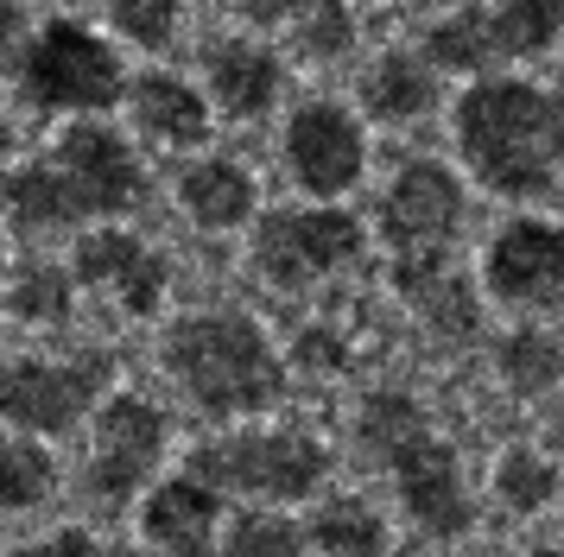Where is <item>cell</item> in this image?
<instances>
[{"label":"cell","instance_id":"6da1fadb","mask_svg":"<svg viewBox=\"0 0 564 557\" xmlns=\"http://www.w3.org/2000/svg\"><path fill=\"white\" fill-rule=\"evenodd\" d=\"M469 177L495 197H539L564 177V89L520 76H482L451 114Z\"/></svg>","mask_w":564,"mask_h":557},{"label":"cell","instance_id":"7a4b0ae2","mask_svg":"<svg viewBox=\"0 0 564 557\" xmlns=\"http://www.w3.org/2000/svg\"><path fill=\"white\" fill-rule=\"evenodd\" d=\"M356 437H361V450L400 481L406 513L432 538H463V532L476 526V501L463 488L457 450L437 437V425L425 418V405L412 400V393H400V386L368 393L356 412Z\"/></svg>","mask_w":564,"mask_h":557},{"label":"cell","instance_id":"3957f363","mask_svg":"<svg viewBox=\"0 0 564 557\" xmlns=\"http://www.w3.org/2000/svg\"><path fill=\"white\" fill-rule=\"evenodd\" d=\"M165 368L184 380L204 418H248L285 393V361L267 342V329L241 310H197L172 324Z\"/></svg>","mask_w":564,"mask_h":557},{"label":"cell","instance_id":"277c9868","mask_svg":"<svg viewBox=\"0 0 564 557\" xmlns=\"http://www.w3.org/2000/svg\"><path fill=\"white\" fill-rule=\"evenodd\" d=\"M191 476L209 481L216 494H248V501H305L317 481L330 476V450L311 430H235L223 444L191 456Z\"/></svg>","mask_w":564,"mask_h":557},{"label":"cell","instance_id":"5b68a950","mask_svg":"<svg viewBox=\"0 0 564 557\" xmlns=\"http://www.w3.org/2000/svg\"><path fill=\"white\" fill-rule=\"evenodd\" d=\"M121 57L77 20L39 25V39H26L20 51V96L39 108H77L96 114L108 101H121Z\"/></svg>","mask_w":564,"mask_h":557},{"label":"cell","instance_id":"8992f818","mask_svg":"<svg viewBox=\"0 0 564 557\" xmlns=\"http://www.w3.org/2000/svg\"><path fill=\"white\" fill-rule=\"evenodd\" d=\"M361 253V222L336 203H311V209H267L254 228V266L267 285L280 292H305L311 278L349 266Z\"/></svg>","mask_w":564,"mask_h":557},{"label":"cell","instance_id":"52a82bcc","mask_svg":"<svg viewBox=\"0 0 564 557\" xmlns=\"http://www.w3.org/2000/svg\"><path fill=\"white\" fill-rule=\"evenodd\" d=\"M463 216H469V197H463V177L437 159H412L400 165V177L387 184L381 197V234L393 260L400 253H444L457 241Z\"/></svg>","mask_w":564,"mask_h":557},{"label":"cell","instance_id":"ba28073f","mask_svg":"<svg viewBox=\"0 0 564 557\" xmlns=\"http://www.w3.org/2000/svg\"><path fill=\"white\" fill-rule=\"evenodd\" d=\"M285 165H292L305 197L336 203L343 190H356L361 172H368L361 121L343 101H305V108H292V121H285Z\"/></svg>","mask_w":564,"mask_h":557},{"label":"cell","instance_id":"9c48e42d","mask_svg":"<svg viewBox=\"0 0 564 557\" xmlns=\"http://www.w3.org/2000/svg\"><path fill=\"white\" fill-rule=\"evenodd\" d=\"M488 298L513 310H564V222L545 216H513L482 260Z\"/></svg>","mask_w":564,"mask_h":557},{"label":"cell","instance_id":"30bf717a","mask_svg":"<svg viewBox=\"0 0 564 557\" xmlns=\"http://www.w3.org/2000/svg\"><path fill=\"white\" fill-rule=\"evenodd\" d=\"M108 354L89 361H7L0 368V418L20 430H70L96 405Z\"/></svg>","mask_w":564,"mask_h":557},{"label":"cell","instance_id":"8fae6325","mask_svg":"<svg viewBox=\"0 0 564 557\" xmlns=\"http://www.w3.org/2000/svg\"><path fill=\"white\" fill-rule=\"evenodd\" d=\"M159 450H165V412L153 400H108L96 412V450H89V494L102 506H128L133 488H147Z\"/></svg>","mask_w":564,"mask_h":557},{"label":"cell","instance_id":"7c38bea8","mask_svg":"<svg viewBox=\"0 0 564 557\" xmlns=\"http://www.w3.org/2000/svg\"><path fill=\"white\" fill-rule=\"evenodd\" d=\"M52 165H57V172H70L83 190H89L96 216H121V209H133L140 190H147L140 159H133L128 140H121L115 127H102V121H70V127H64Z\"/></svg>","mask_w":564,"mask_h":557},{"label":"cell","instance_id":"4fadbf2b","mask_svg":"<svg viewBox=\"0 0 564 557\" xmlns=\"http://www.w3.org/2000/svg\"><path fill=\"white\" fill-rule=\"evenodd\" d=\"M216 520H223V494L197 476H172L159 481L147 506H140V532L159 557H223L209 538H216Z\"/></svg>","mask_w":564,"mask_h":557},{"label":"cell","instance_id":"5bb4252c","mask_svg":"<svg viewBox=\"0 0 564 557\" xmlns=\"http://www.w3.org/2000/svg\"><path fill=\"white\" fill-rule=\"evenodd\" d=\"M70 273L83 285H115V298L128 304L133 317H153L165 298V260L147 241H133L121 228H89L77 241V266Z\"/></svg>","mask_w":564,"mask_h":557},{"label":"cell","instance_id":"9a60e30c","mask_svg":"<svg viewBox=\"0 0 564 557\" xmlns=\"http://www.w3.org/2000/svg\"><path fill=\"white\" fill-rule=\"evenodd\" d=\"M204 76H209V96H216V108L223 114H235V121H254V114H267L273 101H280V57L267 45H248V39H223V45H209L204 57Z\"/></svg>","mask_w":564,"mask_h":557},{"label":"cell","instance_id":"2e32d148","mask_svg":"<svg viewBox=\"0 0 564 557\" xmlns=\"http://www.w3.org/2000/svg\"><path fill=\"white\" fill-rule=\"evenodd\" d=\"M133 121H140V133H153L159 146H204L209 140V101L184 83V76L172 70H147L133 76Z\"/></svg>","mask_w":564,"mask_h":557},{"label":"cell","instance_id":"e0dca14e","mask_svg":"<svg viewBox=\"0 0 564 557\" xmlns=\"http://www.w3.org/2000/svg\"><path fill=\"white\" fill-rule=\"evenodd\" d=\"M437 101V70L419 51H381L361 76V108L375 121H419Z\"/></svg>","mask_w":564,"mask_h":557},{"label":"cell","instance_id":"ac0fdd59","mask_svg":"<svg viewBox=\"0 0 564 557\" xmlns=\"http://www.w3.org/2000/svg\"><path fill=\"white\" fill-rule=\"evenodd\" d=\"M0 209L32 222V228H70L83 216H96L89 190L70 172H57V165H32V172L0 177Z\"/></svg>","mask_w":564,"mask_h":557},{"label":"cell","instance_id":"d6986e66","mask_svg":"<svg viewBox=\"0 0 564 557\" xmlns=\"http://www.w3.org/2000/svg\"><path fill=\"white\" fill-rule=\"evenodd\" d=\"M419 57H425L432 70H457V76H495V64H508L488 7H457L451 20H437L432 32H425V51H419Z\"/></svg>","mask_w":564,"mask_h":557},{"label":"cell","instance_id":"ffe728a7","mask_svg":"<svg viewBox=\"0 0 564 557\" xmlns=\"http://www.w3.org/2000/svg\"><path fill=\"white\" fill-rule=\"evenodd\" d=\"M178 203L204 228H241L254 216V172L235 159H204L178 177Z\"/></svg>","mask_w":564,"mask_h":557},{"label":"cell","instance_id":"44dd1931","mask_svg":"<svg viewBox=\"0 0 564 557\" xmlns=\"http://www.w3.org/2000/svg\"><path fill=\"white\" fill-rule=\"evenodd\" d=\"M400 298L419 310V324L432 329L437 342H451V349H469L476 336H482V285L463 273H432L406 285Z\"/></svg>","mask_w":564,"mask_h":557},{"label":"cell","instance_id":"7402d4cb","mask_svg":"<svg viewBox=\"0 0 564 557\" xmlns=\"http://www.w3.org/2000/svg\"><path fill=\"white\" fill-rule=\"evenodd\" d=\"M305 538L324 557H387V520L368 501H356V494H336V501L317 506Z\"/></svg>","mask_w":564,"mask_h":557},{"label":"cell","instance_id":"603a6c76","mask_svg":"<svg viewBox=\"0 0 564 557\" xmlns=\"http://www.w3.org/2000/svg\"><path fill=\"white\" fill-rule=\"evenodd\" d=\"M495 368H501V380H508L513 393H552L564 380V336H552V329L539 324H520L508 329L501 342H495Z\"/></svg>","mask_w":564,"mask_h":557},{"label":"cell","instance_id":"cb8c5ba5","mask_svg":"<svg viewBox=\"0 0 564 557\" xmlns=\"http://www.w3.org/2000/svg\"><path fill=\"white\" fill-rule=\"evenodd\" d=\"M488 13L508 57H545L564 39V0H495Z\"/></svg>","mask_w":564,"mask_h":557},{"label":"cell","instance_id":"d4e9b609","mask_svg":"<svg viewBox=\"0 0 564 557\" xmlns=\"http://www.w3.org/2000/svg\"><path fill=\"white\" fill-rule=\"evenodd\" d=\"M552 494H558V462L539 450H508L501 462H495V501L508 506V513H539V506H552Z\"/></svg>","mask_w":564,"mask_h":557},{"label":"cell","instance_id":"484cf974","mask_svg":"<svg viewBox=\"0 0 564 557\" xmlns=\"http://www.w3.org/2000/svg\"><path fill=\"white\" fill-rule=\"evenodd\" d=\"M52 488H57L52 450H39L32 437H7V444H0V506H7V513L39 506Z\"/></svg>","mask_w":564,"mask_h":557},{"label":"cell","instance_id":"4316f807","mask_svg":"<svg viewBox=\"0 0 564 557\" xmlns=\"http://www.w3.org/2000/svg\"><path fill=\"white\" fill-rule=\"evenodd\" d=\"M305 526H292L285 513H267V506H248V513H235L223 557H305Z\"/></svg>","mask_w":564,"mask_h":557},{"label":"cell","instance_id":"83f0119b","mask_svg":"<svg viewBox=\"0 0 564 557\" xmlns=\"http://www.w3.org/2000/svg\"><path fill=\"white\" fill-rule=\"evenodd\" d=\"M70 273H57V266H26L20 273V285L7 292V304H13V317H26V324H64L70 317Z\"/></svg>","mask_w":564,"mask_h":557},{"label":"cell","instance_id":"f1b7e54d","mask_svg":"<svg viewBox=\"0 0 564 557\" xmlns=\"http://www.w3.org/2000/svg\"><path fill=\"white\" fill-rule=\"evenodd\" d=\"M108 20L121 39H133L140 51H165L178 32V0H115Z\"/></svg>","mask_w":564,"mask_h":557},{"label":"cell","instance_id":"f546056e","mask_svg":"<svg viewBox=\"0 0 564 557\" xmlns=\"http://www.w3.org/2000/svg\"><path fill=\"white\" fill-rule=\"evenodd\" d=\"M299 39H305L311 57H343V51L356 45V13H349V7H324L317 20H305Z\"/></svg>","mask_w":564,"mask_h":557},{"label":"cell","instance_id":"4dcf8cb0","mask_svg":"<svg viewBox=\"0 0 564 557\" xmlns=\"http://www.w3.org/2000/svg\"><path fill=\"white\" fill-rule=\"evenodd\" d=\"M324 7H343V0H241V13L248 25H285V20H317Z\"/></svg>","mask_w":564,"mask_h":557},{"label":"cell","instance_id":"1f68e13d","mask_svg":"<svg viewBox=\"0 0 564 557\" xmlns=\"http://www.w3.org/2000/svg\"><path fill=\"white\" fill-rule=\"evenodd\" d=\"M299 361H305V368H324V374H330V368H343L349 354H343V342H336L330 329H305V336H299Z\"/></svg>","mask_w":564,"mask_h":557},{"label":"cell","instance_id":"d6a6232c","mask_svg":"<svg viewBox=\"0 0 564 557\" xmlns=\"http://www.w3.org/2000/svg\"><path fill=\"white\" fill-rule=\"evenodd\" d=\"M13 557H102V551H96V538H83V532H52L45 545H26V551H13Z\"/></svg>","mask_w":564,"mask_h":557},{"label":"cell","instance_id":"836d02e7","mask_svg":"<svg viewBox=\"0 0 564 557\" xmlns=\"http://www.w3.org/2000/svg\"><path fill=\"white\" fill-rule=\"evenodd\" d=\"M20 32H26V13H20V7H0V64L13 57V45H20Z\"/></svg>","mask_w":564,"mask_h":557},{"label":"cell","instance_id":"e575fe53","mask_svg":"<svg viewBox=\"0 0 564 557\" xmlns=\"http://www.w3.org/2000/svg\"><path fill=\"white\" fill-rule=\"evenodd\" d=\"M533 557H564V545H545V551H533Z\"/></svg>","mask_w":564,"mask_h":557},{"label":"cell","instance_id":"d590c367","mask_svg":"<svg viewBox=\"0 0 564 557\" xmlns=\"http://www.w3.org/2000/svg\"><path fill=\"white\" fill-rule=\"evenodd\" d=\"M7 140H13V133H7V121H0V152H7Z\"/></svg>","mask_w":564,"mask_h":557}]
</instances>
